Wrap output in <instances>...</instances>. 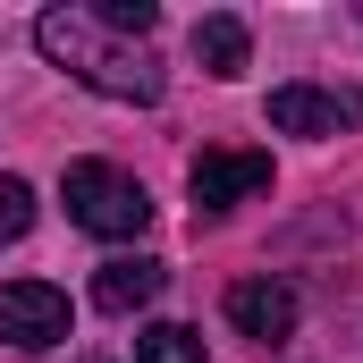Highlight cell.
Instances as JSON below:
<instances>
[{"label": "cell", "mask_w": 363, "mask_h": 363, "mask_svg": "<svg viewBox=\"0 0 363 363\" xmlns=\"http://www.w3.org/2000/svg\"><path fill=\"white\" fill-rule=\"evenodd\" d=\"M34 43H43V60H60L77 85L110 93V101H161V68H152V51L101 34L85 9H43V17H34Z\"/></svg>", "instance_id": "obj_1"}, {"label": "cell", "mask_w": 363, "mask_h": 363, "mask_svg": "<svg viewBox=\"0 0 363 363\" xmlns=\"http://www.w3.org/2000/svg\"><path fill=\"white\" fill-rule=\"evenodd\" d=\"M60 203H68V220L85 237H144V220H152V194L127 169H110V161H68Z\"/></svg>", "instance_id": "obj_2"}, {"label": "cell", "mask_w": 363, "mask_h": 363, "mask_svg": "<svg viewBox=\"0 0 363 363\" xmlns=\"http://www.w3.org/2000/svg\"><path fill=\"white\" fill-rule=\"evenodd\" d=\"M262 118L279 135H338V127H363V93L355 85H279Z\"/></svg>", "instance_id": "obj_3"}, {"label": "cell", "mask_w": 363, "mask_h": 363, "mask_svg": "<svg viewBox=\"0 0 363 363\" xmlns=\"http://www.w3.org/2000/svg\"><path fill=\"white\" fill-rule=\"evenodd\" d=\"M0 338L9 347H60L68 338V296L51 279H9L0 287Z\"/></svg>", "instance_id": "obj_4"}, {"label": "cell", "mask_w": 363, "mask_h": 363, "mask_svg": "<svg viewBox=\"0 0 363 363\" xmlns=\"http://www.w3.org/2000/svg\"><path fill=\"white\" fill-rule=\"evenodd\" d=\"M186 186H194V211H237L271 186V152H194Z\"/></svg>", "instance_id": "obj_5"}, {"label": "cell", "mask_w": 363, "mask_h": 363, "mask_svg": "<svg viewBox=\"0 0 363 363\" xmlns=\"http://www.w3.org/2000/svg\"><path fill=\"white\" fill-rule=\"evenodd\" d=\"M228 321H237V330H245V338H262V347H279V338H287V330H296V287H287V279H237V287H228Z\"/></svg>", "instance_id": "obj_6"}, {"label": "cell", "mask_w": 363, "mask_h": 363, "mask_svg": "<svg viewBox=\"0 0 363 363\" xmlns=\"http://www.w3.org/2000/svg\"><path fill=\"white\" fill-rule=\"evenodd\" d=\"M161 287H169V271H161L152 254H118V262L93 271V304H101V313H144Z\"/></svg>", "instance_id": "obj_7"}, {"label": "cell", "mask_w": 363, "mask_h": 363, "mask_svg": "<svg viewBox=\"0 0 363 363\" xmlns=\"http://www.w3.org/2000/svg\"><path fill=\"white\" fill-rule=\"evenodd\" d=\"M194 60H203L211 77H245V60H254V43H245V17L211 9V17L194 26Z\"/></svg>", "instance_id": "obj_8"}, {"label": "cell", "mask_w": 363, "mask_h": 363, "mask_svg": "<svg viewBox=\"0 0 363 363\" xmlns=\"http://www.w3.org/2000/svg\"><path fill=\"white\" fill-rule=\"evenodd\" d=\"M135 363H203V330H186V321H152V330L135 338Z\"/></svg>", "instance_id": "obj_9"}, {"label": "cell", "mask_w": 363, "mask_h": 363, "mask_svg": "<svg viewBox=\"0 0 363 363\" xmlns=\"http://www.w3.org/2000/svg\"><path fill=\"white\" fill-rule=\"evenodd\" d=\"M85 17L101 26V34H135V43H144L161 9H152V0H101V9H85Z\"/></svg>", "instance_id": "obj_10"}, {"label": "cell", "mask_w": 363, "mask_h": 363, "mask_svg": "<svg viewBox=\"0 0 363 363\" xmlns=\"http://www.w3.org/2000/svg\"><path fill=\"white\" fill-rule=\"evenodd\" d=\"M34 228V186L26 178H0V245H17Z\"/></svg>", "instance_id": "obj_11"}]
</instances>
